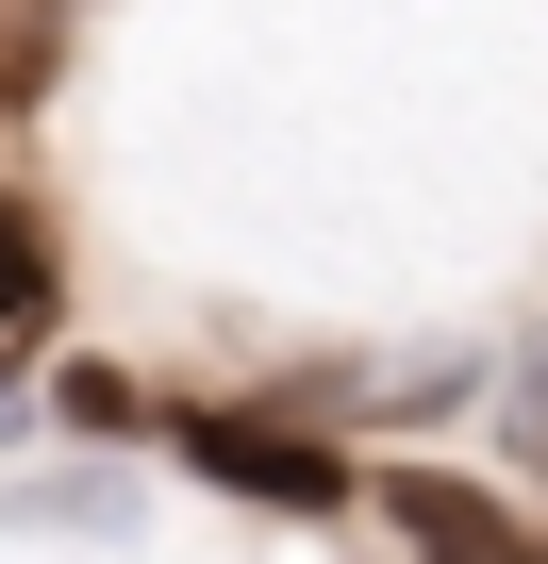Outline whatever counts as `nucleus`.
I'll return each instance as SVG.
<instances>
[{
  "mask_svg": "<svg viewBox=\"0 0 548 564\" xmlns=\"http://www.w3.org/2000/svg\"><path fill=\"white\" fill-rule=\"evenodd\" d=\"M183 465L233 481V498H266V514H333V498H350V448H316V432H283V415H183Z\"/></svg>",
  "mask_w": 548,
  "mask_h": 564,
  "instance_id": "nucleus-1",
  "label": "nucleus"
},
{
  "mask_svg": "<svg viewBox=\"0 0 548 564\" xmlns=\"http://www.w3.org/2000/svg\"><path fill=\"white\" fill-rule=\"evenodd\" d=\"M383 514H399V547L416 564H548V531H515L482 481H449V465H399L383 481Z\"/></svg>",
  "mask_w": 548,
  "mask_h": 564,
  "instance_id": "nucleus-2",
  "label": "nucleus"
},
{
  "mask_svg": "<svg viewBox=\"0 0 548 564\" xmlns=\"http://www.w3.org/2000/svg\"><path fill=\"white\" fill-rule=\"evenodd\" d=\"M34 333H51V232L0 199V349H34Z\"/></svg>",
  "mask_w": 548,
  "mask_h": 564,
  "instance_id": "nucleus-3",
  "label": "nucleus"
},
{
  "mask_svg": "<svg viewBox=\"0 0 548 564\" xmlns=\"http://www.w3.org/2000/svg\"><path fill=\"white\" fill-rule=\"evenodd\" d=\"M515 465H548V349L515 366Z\"/></svg>",
  "mask_w": 548,
  "mask_h": 564,
  "instance_id": "nucleus-4",
  "label": "nucleus"
}]
</instances>
